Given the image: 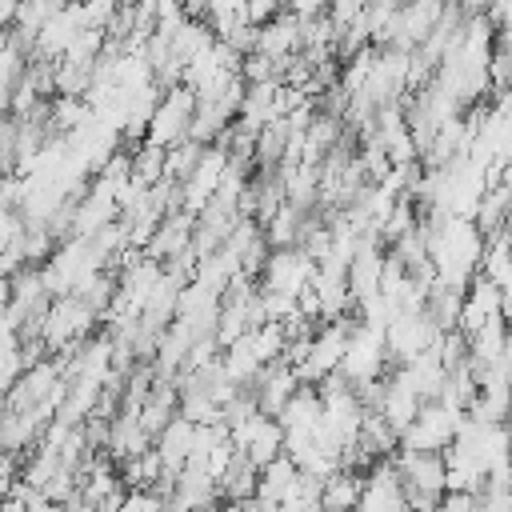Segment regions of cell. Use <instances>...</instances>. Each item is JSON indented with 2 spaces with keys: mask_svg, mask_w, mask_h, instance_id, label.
Segmentation results:
<instances>
[{
  "mask_svg": "<svg viewBox=\"0 0 512 512\" xmlns=\"http://www.w3.org/2000/svg\"><path fill=\"white\" fill-rule=\"evenodd\" d=\"M404 488H420V492H436L444 496L448 488V468H444V452H416V448H400L392 456Z\"/></svg>",
  "mask_w": 512,
  "mask_h": 512,
  "instance_id": "11",
  "label": "cell"
},
{
  "mask_svg": "<svg viewBox=\"0 0 512 512\" xmlns=\"http://www.w3.org/2000/svg\"><path fill=\"white\" fill-rule=\"evenodd\" d=\"M228 168H232L228 148H224V144H204V152H200L196 168H192V172H188V180L180 184V208L196 216V212H200V208L220 192V184H224Z\"/></svg>",
  "mask_w": 512,
  "mask_h": 512,
  "instance_id": "6",
  "label": "cell"
},
{
  "mask_svg": "<svg viewBox=\"0 0 512 512\" xmlns=\"http://www.w3.org/2000/svg\"><path fill=\"white\" fill-rule=\"evenodd\" d=\"M116 512H172V508H168V496H160L156 488H132L124 492Z\"/></svg>",
  "mask_w": 512,
  "mask_h": 512,
  "instance_id": "29",
  "label": "cell"
},
{
  "mask_svg": "<svg viewBox=\"0 0 512 512\" xmlns=\"http://www.w3.org/2000/svg\"><path fill=\"white\" fill-rule=\"evenodd\" d=\"M476 496H480V512H512V484L484 480Z\"/></svg>",
  "mask_w": 512,
  "mask_h": 512,
  "instance_id": "30",
  "label": "cell"
},
{
  "mask_svg": "<svg viewBox=\"0 0 512 512\" xmlns=\"http://www.w3.org/2000/svg\"><path fill=\"white\" fill-rule=\"evenodd\" d=\"M300 480H304L300 464H296L292 456H276L272 464H264V468H260L256 496H264V500H272V504L280 508V504H288V500H296V496H300Z\"/></svg>",
  "mask_w": 512,
  "mask_h": 512,
  "instance_id": "18",
  "label": "cell"
},
{
  "mask_svg": "<svg viewBox=\"0 0 512 512\" xmlns=\"http://www.w3.org/2000/svg\"><path fill=\"white\" fill-rule=\"evenodd\" d=\"M308 220H312V212H308V208H296V204H288V200H284V204L264 220V236H268V244H272V248H292V244H300V240H304Z\"/></svg>",
  "mask_w": 512,
  "mask_h": 512,
  "instance_id": "23",
  "label": "cell"
},
{
  "mask_svg": "<svg viewBox=\"0 0 512 512\" xmlns=\"http://www.w3.org/2000/svg\"><path fill=\"white\" fill-rule=\"evenodd\" d=\"M400 372H404V380L420 392V400H436L440 388H444V380H448V364L440 360L436 348H428V352H420L416 360L400 364Z\"/></svg>",
  "mask_w": 512,
  "mask_h": 512,
  "instance_id": "20",
  "label": "cell"
},
{
  "mask_svg": "<svg viewBox=\"0 0 512 512\" xmlns=\"http://www.w3.org/2000/svg\"><path fill=\"white\" fill-rule=\"evenodd\" d=\"M440 324L420 308V312H400L388 328H384V344H388V356L396 360V364H408V360H416L420 352H428V348H436L440 344Z\"/></svg>",
  "mask_w": 512,
  "mask_h": 512,
  "instance_id": "7",
  "label": "cell"
},
{
  "mask_svg": "<svg viewBox=\"0 0 512 512\" xmlns=\"http://www.w3.org/2000/svg\"><path fill=\"white\" fill-rule=\"evenodd\" d=\"M452 4H460V8H464V12L472 16V12H480V8L488 4V0H452Z\"/></svg>",
  "mask_w": 512,
  "mask_h": 512,
  "instance_id": "37",
  "label": "cell"
},
{
  "mask_svg": "<svg viewBox=\"0 0 512 512\" xmlns=\"http://www.w3.org/2000/svg\"><path fill=\"white\" fill-rule=\"evenodd\" d=\"M348 332H352V320H324V328L312 332V344H308V356L296 364V376L300 384H320L328 380L340 360H344V348H348Z\"/></svg>",
  "mask_w": 512,
  "mask_h": 512,
  "instance_id": "5",
  "label": "cell"
},
{
  "mask_svg": "<svg viewBox=\"0 0 512 512\" xmlns=\"http://www.w3.org/2000/svg\"><path fill=\"white\" fill-rule=\"evenodd\" d=\"M220 364H224V372H228V380H232L236 388H252V384H256V376L264 372V356L256 352L252 332H248V336H240L236 344H228V348H224V356H220Z\"/></svg>",
  "mask_w": 512,
  "mask_h": 512,
  "instance_id": "21",
  "label": "cell"
},
{
  "mask_svg": "<svg viewBox=\"0 0 512 512\" xmlns=\"http://www.w3.org/2000/svg\"><path fill=\"white\" fill-rule=\"evenodd\" d=\"M356 512H412L408 500H404V480H400L392 456H384V460H376L368 468Z\"/></svg>",
  "mask_w": 512,
  "mask_h": 512,
  "instance_id": "10",
  "label": "cell"
},
{
  "mask_svg": "<svg viewBox=\"0 0 512 512\" xmlns=\"http://www.w3.org/2000/svg\"><path fill=\"white\" fill-rule=\"evenodd\" d=\"M488 76H492V88L496 92H508L512 88V52L508 48H492V60H488Z\"/></svg>",
  "mask_w": 512,
  "mask_h": 512,
  "instance_id": "31",
  "label": "cell"
},
{
  "mask_svg": "<svg viewBox=\"0 0 512 512\" xmlns=\"http://www.w3.org/2000/svg\"><path fill=\"white\" fill-rule=\"evenodd\" d=\"M132 180H136L140 188L160 184V180H164V148H156V144L144 140V144L132 152Z\"/></svg>",
  "mask_w": 512,
  "mask_h": 512,
  "instance_id": "28",
  "label": "cell"
},
{
  "mask_svg": "<svg viewBox=\"0 0 512 512\" xmlns=\"http://www.w3.org/2000/svg\"><path fill=\"white\" fill-rule=\"evenodd\" d=\"M228 436H232L236 452H244L256 468H264L276 456H284V424L276 416H268V412H256L252 420L228 428Z\"/></svg>",
  "mask_w": 512,
  "mask_h": 512,
  "instance_id": "9",
  "label": "cell"
},
{
  "mask_svg": "<svg viewBox=\"0 0 512 512\" xmlns=\"http://www.w3.org/2000/svg\"><path fill=\"white\" fill-rule=\"evenodd\" d=\"M104 448H108V460H120V464L152 448V436L144 432L136 408H120V412L108 420V440H104Z\"/></svg>",
  "mask_w": 512,
  "mask_h": 512,
  "instance_id": "15",
  "label": "cell"
},
{
  "mask_svg": "<svg viewBox=\"0 0 512 512\" xmlns=\"http://www.w3.org/2000/svg\"><path fill=\"white\" fill-rule=\"evenodd\" d=\"M424 312L440 324V332L456 328L460 324V312H464V288H448V284H432L428 296H424Z\"/></svg>",
  "mask_w": 512,
  "mask_h": 512,
  "instance_id": "25",
  "label": "cell"
},
{
  "mask_svg": "<svg viewBox=\"0 0 512 512\" xmlns=\"http://www.w3.org/2000/svg\"><path fill=\"white\" fill-rule=\"evenodd\" d=\"M256 480H260V468H256L244 452H236V456H232V464L224 468V476L216 480V484H220V500L236 504V500L256 496Z\"/></svg>",
  "mask_w": 512,
  "mask_h": 512,
  "instance_id": "24",
  "label": "cell"
},
{
  "mask_svg": "<svg viewBox=\"0 0 512 512\" xmlns=\"http://www.w3.org/2000/svg\"><path fill=\"white\" fill-rule=\"evenodd\" d=\"M388 360H392V356H388L384 332L372 328V324H364V320H356L352 332H348V348H344V360H340L336 372H340L352 388H360V384L384 376V364H388Z\"/></svg>",
  "mask_w": 512,
  "mask_h": 512,
  "instance_id": "2",
  "label": "cell"
},
{
  "mask_svg": "<svg viewBox=\"0 0 512 512\" xmlns=\"http://www.w3.org/2000/svg\"><path fill=\"white\" fill-rule=\"evenodd\" d=\"M16 480H20V476H16V456L0 448V500H8V496H12Z\"/></svg>",
  "mask_w": 512,
  "mask_h": 512,
  "instance_id": "33",
  "label": "cell"
},
{
  "mask_svg": "<svg viewBox=\"0 0 512 512\" xmlns=\"http://www.w3.org/2000/svg\"><path fill=\"white\" fill-rule=\"evenodd\" d=\"M296 388H300V376H296V368H292L288 360H272V364H264V372L256 376V384H252V396H256L260 412L276 416V412L288 404V396H292Z\"/></svg>",
  "mask_w": 512,
  "mask_h": 512,
  "instance_id": "16",
  "label": "cell"
},
{
  "mask_svg": "<svg viewBox=\"0 0 512 512\" xmlns=\"http://www.w3.org/2000/svg\"><path fill=\"white\" fill-rule=\"evenodd\" d=\"M224 512H280L272 500H264V496H248V500H236V504H228Z\"/></svg>",
  "mask_w": 512,
  "mask_h": 512,
  "instance_id": "34",
  "label": "cell"
},
{
  "mask_svg": "<svg viewBox=\"0 0 512 512\" xmlns=\"http://www.w3.org/2000/svg\"><path fill=\"white\" fill-rule=\"evenodd\" d=\"M440 512H480V496L476 492H444Z\"/></svg>",
  "mask_w": 512,
  "mask_h": 512,
  "instance_id": "32",
  "label": "cell"
},
{
  "mask_svg": "<svg viewBox=\"0 0 512 512\" xmlns=\"http://www.w3.org/2000/svg\"><path fill=\"white\" fill-rule=\"evenodd\" d=\"M484 8H488V16H492V20H500V16H504V12L512 8V0H488Z\"/></svg>",
  "mask_w": 512,
  "mask_h": 512,
  "instance_id": "36",
  "label": "cell"
},
{
  "mask_svg": "<svg viewBox=\"0 0 512 512\" xmlns=\"http://www.w3.org/2000/svg\"><path fill=\"white\" fill-rule=\"evenodd\" d=\"M192 436H196V424H192L188 416H172V420L156 432V456H160V464H164V476H176V472L188 464Z\"/></svg>",
  "mask_w": 512,
  "mask_h": 512,
  "instance_id": "19",
  "label": "cell"
},
{
  "mask_svg": "<svg viewBox=\"0 0 512 512\" xmlns=\"http://www.w3.org/2000/svg\"><path fill=\"white\" fill-rule=\"evenodd\" d=\"M192 232H196V216L184 212V208H176V212H168V216L160 220V228H156L152 240L144 244V256L168 264V260H176V256L192 244Z\"/></svg>",
  "mask_w": 512,
  "mask_h": 512,
  "instance_id": "14",
  "label": "cell"
},
{
  "mask_svg": "<svg viewBox=\"0 0 512 512\" xmlns=\"http://www.w3.org/2000/svg\"><path fill=\"white\" fill-rule=\"evenodd\" d=\"M256 52H264V56H272V60H280L288 68V60L300 52V16L284 8L272 20H264L256 28Z\"/></svg>",
  "mask_w": 512,
  "mask_h": 512,
  "instance_id": "13",
  "label": "cell"
},
{
  "mask_svg": "<svg viewBox=\"0 0 512 512\" xmlns=\"http://www.w3.org/2000/svg\"><path fill=\"white\" fill-rule=\"evenodd\" d=\"M316 276V256H308L300 244L292 248H272L268 264L260 272L264 292H284V296H300Z\"/></svg>",
  "mask_w": 512,
  "mask_h": 512,
  "instance_id": "8",
  "label": "cell"
},
{
  "mask_svg": "<svg viewBox=\"0 0 512 512\" xmlns=\"http://www.w3.org/2000/svg\"><path fill=\"white\" fill-rule=\"evenodd\" d=\"M464 412L460 408H448L444 400H424L416 420L400 432V448H416V452H444L452 440H456V428H460Z\"/></svg>",
  "mask_w": 512,
  "mask_h": 512,
  "instance_id": "4",
  "label": "cell"
},
{
  "mask_svg": "<svg viewBox=\"0 0 512 512\" xmlns=\"http://www.w3.org/2000/svg\"><path fill=\"white\" fill-rule=\"evenodd\" d=\"M420 404H424V400H420V392H416V388L404 380V372H400V368L384 376V400H380V408H376V412H380V416H384V420L396 428V436H400V432H404V428L416 420Z\"/></svg>",
  "mask_w": 512,
  "mask_h": 512,
  "instance_id": "17",
  "label": "cell"
},
{
  "mask_svg": "<svg viewBox=\"0 0 512 512\" xmlns=\"http://www.w3.org/2000/svg\"><path fill=\"white\" fill-rule=\"evenodd\" d=\"M96 320H100V312L84 296H76V292L72 296H56L48 304L44 320H40V344H44V352L68 356L72 348H80L84 340H92Z\"/></svg>",
  "mask_w": 512,
  "mask_h": 512,
  "instance_id": "1",
  "label": "cell"
},
{
  "mask_svg": "<svg viewBox=\"0 0 512 512\" xmlns=\"http://www.w3.org/2000/svg\"><path fill=\"white\" fill-rule=\"evenodd\" d=\"M504 228L512 232V204H508V216H504Z\"/></svg>",
  "mask_w": 512,
  "mask_h": 512,
  "instance_id": "38",
  "label": "cell"
},
{
  "mask_svg": "<svg viewBox=\"0 0 512 512\" xmlns=\"http://www.w3.org/2000/svg\"><path fill=\"white\" fill-rule=\"evenodd\" d=\"M192 116H196V92L188 84H176L160 96V104H156V112L144 128V140L156 144V148H172V144L188 140Z\"/></svg>",
  "mask_w": 512,
  "mask_h": 512,
  "instance_id": "3",
  "label": "cell"
},
{
  "mask_svg": "<svg viewBox=\"0 0 512 512\" xmlns=\"http://www.w3.org/2000/svg\"><path fill=\"white\" fill-rule=\"evenodd\" d=\"M496 44L512 52V8H508V12L500 16V20H496Z\"/></svg>",
  "mask_w": 512,
  "mask_h": 512,
  "instance_id": "35",
  "label": "cell"
},
{
  "mask_svg": "<svg viewBox=\"0 0 512 512\" xmlns=\"http://www.w3.org/2000/svg\"><path fill=\"white\" fill-rule=\"evenodd\" d=\"M360 492H364V476L356 468H336L320 488V508L324 512H356Z\"/></svg>",
  "mask_w": 512,
  "mask_h": 512,
  "instance_id": "22",
  "label": "cell"
},
{
  "mask_svg": "<svg viewBox=\"0 0 512 512\" xmlns=\"http://www.w3.org/2000/svg\"><path fill=\"white\" fill-rule=\"evenodd\" d=\"M168 508L172 512H216L220 508V484L200 468H180L172 476Z\"/></svg>",
  "mask_w": 512,
  "mask_h": 512,
  "instance_id": "12",
  "label": "cell"
},
{
  "mask_svg": "<svg viewBox=\"0 0 512 512\" xmlns=\"http://www.w3.org/2000/svg\"><path fill=\"white\" fill-rule=\"evenodd\" d=\"M508 204H512V188H508V184H492V188L484 192L480 208H476V228H480L484 236L500 232V228H504V216H508Z\"/></svg>",
  "mask_w": 512,
  "mask_h": 512,
  "instance_id": "26",
  "label": "cell"
},
{
  "mask_svg": "<svg viewBox=\"0 0 512 512\" xmlns=\"http://www.w3.org/2000/svg\"><path fill=\"white\" fill-rule=\"evenodd\" d=\"M200 152H204V144L200 140H180V144H172V148H164V176L168 180H176V184H184L188 180V172L196 168V160H200Z\"/></svg>",
  "mask_w": 512,
  "mask_h": 512,
  "instance_id": "27",
  "label": "cell"
}]
</instances>
